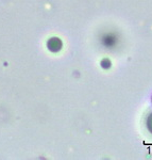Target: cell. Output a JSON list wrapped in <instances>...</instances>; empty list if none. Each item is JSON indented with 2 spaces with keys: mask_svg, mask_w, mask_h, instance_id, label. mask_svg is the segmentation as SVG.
Returning <instances> with one entry per match:
<instances>
[{
  "mask_svg": "<svg viewBox=\"0 0 152 160\" xmlns=\"http://www.w3.org/2000/svg\"><path fill=\"white\" fill-rule=\"evenodd\" d=\"M147 128H148L149 132L152 133V112L149 114V117L147 118Z\"/></svg>",
  "mask_w": 152,
  "mask_h": 160,
  "instance_id": "6da1fadb",
  "label": "cell"
}]
</instances>
